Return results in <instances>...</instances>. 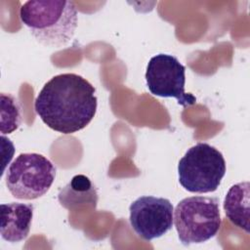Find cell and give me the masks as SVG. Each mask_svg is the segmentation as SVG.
Returning a JSON list of instances; mask_svg holds the SVG:
<instances>
[{
  "label": "cell",
  "instance_id": "cell-1",
  "mask_svg": "<svg viewBox=\"0 0 250 250\" xmlns=\"http://www.w3.org/2000/svg\"><path fill=\"white\" fill-rule=\"evenodd\" d=\"M95 87L75 73L52 77L38 93L34 109L52 130L72 134L84 129L94 118L98 99Z\"/></svg>",
  "mask_w": 250,
  "mask_h": 250
},
{
  "label": "cell",
  "instance_id": "cell-2",
  "mask_svg": "<svg viewBox=\"0 0 250 250\" xmlns=\"http://www.w3.org/2000/svg\"><path fill=\"white\" fill-rule=\"evenodd\" d=\"M21 22L42 45L61 48L72 39L78 14L73 1L29 0L20 10Z\"/></svg>",
  "mask_w": 250,
  "mask_h": 250
},
{
  "label": "cell",
  "instance_id": "cell-3",
  "mask_svg": "<svg viewBox=\"0 0 250 250\" xmlns=\"http://www.w3.org/2000/svg\"><path fill=\"white\" fill-rule=\"evenodd\" d=\"M173 223L184 245L202 243L214 237L222 225L217 197L189 196L174 210Z\"/></svg>",
  "mask_w": 250,
  "mask_h": 250
},
{
  "label": "cell",
  "instance_id": "cell-4",
  "mask_svg": "<svg viewBox=\"0 0 250 250\" xmlns=\"http://www.w3.org/2000/svg\"><path fill=\"white\" fill-rule=\"evenodd\" d=\"M226 174V160L220 150L207 143L189 147L178 164L181 186L189 192L215 191Z\"/></svg>",
  "mask_w": 250,
  "mask_h": 250
},
{
  "label": "cell",
  "instance_id": "cell-5",
  "mask_svg": "<svg viewBox=\"0 0 250 250\" xmlns=\"http://www.w3.org/2000/svg\"><path fill=\"white\" fill-rule=\"evenodd\" d=\"M55 178L56 167L51 160L36 152H25L10 164L6 186L15 198L32 200L47 193Z\"/></svg>",
  "mask_w": 250,
  "mask_h": 250
},
{
  "label": "cell",
  "instance_id": "cell-6",
  "mask_svg": "<svg viewBox=\"0 0 250 250\" xmlns=\"http://www.w3.org/2000/svg\"><path fill=\"white\" fill-rule=\"evenodd\" d=\"M146 82L149 92L154 96L175 98L183 106L196 103V98L185 91V65L172 55L158 54L150 58L146 65Z\"/></svg>",
  "mask_w": 250,
  "mask_h": 250
},
{
  "label": "cell",
  "instance_id": "cell-7",
  "mask_svg": "<svg viewBox=\"0 0 250 250\" xmlns=\"http://www.w3.org/2000/svg\"><path fill=\"white\" fill-rule=\"evenodd\" d=\"M129 212L132 229L145 240L161 237L172 229L174 207L167 198L140 196L131 203Z\"/></svg>",
  "mask_w": 250,
  "mask_h": 250
},
{
  "label": "cell",
  "instance_id": "cell-8",
  "mask_svg": "<svg viewBox=\"0 0 250 250\" xmlns=\"http://www.w3.org/2000/svg\"><path fill=\"white\" fill-rule=\"evenodd\" d=\"M1 209V237L8 242H20L25 239L32 224L34 206L30 203L11 202L2 203Z\"/></svg>",
  "mask_w": 250,
  "mask_h": 250
},
{
  "label": "cell",
  "instance_id": "cell-9",
  "mask_svg": "<svg viewBox=\"0 0 250 250\" xmlns=\"http://www.w3.org/2000/svg\"><path fill=\"white\" fill-rule=\"evenodd\" d=\"M62 206L67 209L89 205L96 208L98 192L91 180L82 174L72 177L70 182L64 186L58 194Z\"/></svg>",
  "mask_w": 250,
  "mask_h": 250
},
{
  "label": "cell",
  "instance_id": "cell-10",
  "mask_svg": "<svg viewBox=\"0 0 250 250\" xmlns=\"http://www.w3.org/2000/svg\"><path fill=\"white\" fill-rule=\"evenodd\" d=\"M249 182L235 184L228 190L224 200L227 218L249 233Z\"/></svg>",
  "mask_w": 250,
  "mask_h": 250
},
{
  "label": "cell",
  "instance_id": "cell-11",
  "mask_svg": "<svg viewBox=\"0 0 250 250\" xmlns=\"http://www.w3.org/2000/svg\"><path fill=\"white\" fill-rule=\"evenodd\" d=\"M1 133L10 134L17 130L21 123V105L11 94L1 93Z\"/></svg>",
  "mask_w": 250,
  "mask_h": 250
}]
</instances>
